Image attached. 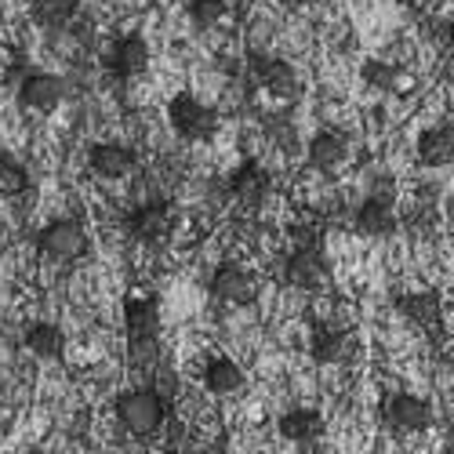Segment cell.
Segmentation results:
<instances>
[{"mask_svg": "<svg viewBox=\"0 0 454 454\" xmlns=\"http://www.w3.org/2000/svg\"><path fill=\"white\" fill-rule=\"evenodd\" d=\"M124 338L128 364L135 371H153L160 364V298L153 291H135L124 298Z\"/></svg>", "mask_w": 454, "mask_h": 454, "instance_id": "1", "label": "cell"}, {"mask_svg": "<svg viewBox=\"0 0 454 454\" xmlns=\"http://www.w3.org/2000/svg\"><path fill=\"white\" fill-rule=\"evenodd\" d=\"M113 414L117 422L124 426V433L131 436H157L168 422V396L157 389V386H135V389H124L113 403Z\"/></svg>", "mask_w": 454, "mask_h": 454, "instance_id": "2", "label": "cell"}, {"mask_svg": "<svg viewBox=\"0 0 454 454\" xmlns=\"http://www.w3.org/2000/svg\"><path fill=\"white\" fill-rule=\"evenodd\" d=\"M168 124L182 142H207L218 131V109L211 102H200L197 95L178 91L168 102Z\"/></svg>", "mask_w": 454, "mask_h": 454, "instance_id": "3", "label": "cell"}, {"mask_svg": "<svg viewBox=\"0 0 454 454\" xmlns=\"http://www.w3.org/2000/svg\"><path fill=\"white\" fill-rule=\"evenodd\" d=\"M36 247L48 262H59V266H69V262H81L91 247L88 230L77 218H51L41 233H36Z\"/></svg>", "mask_w": 454, "mask_h": 454, "instance_id": "4", "label": "cell"}, {"mask_svg": "<svg viewBox=\"0 0 454 454\" xmlns=\"http://www.w3.org/2000/svg\"><path fill=\"white\" fill-rule=\"evenodd\" d=\"M175 225H178V215L168 200H142L128 215V233L142 247H164L175 237Z\"/></svg>", "mask_w": 454, "mask_h": 454, "instance_id": "5", "label": "cell"}, {"mask_svg": "<svg viewBox=\"0 0 454 454\" xmlns=\"http://www.w3.org/2000/svg\"><path fill=\"white\" fill-rule=\"evenodd\" d=\"M433 419L436 411L426 396L419 393H393L386 403H382V422L386 429H393L396 436H419V433H429L433 429Z\"/></svg>", "mask_w": 454, "mask_h": 454, "instance_id": "6", "label": "cell"}, {"mask_svg": "<svg viewBox=\"0 0 454 454\" xmlns=\"http://www.w3.org/2000/svg\"><path fill=\"white\" fill-rule=\"evenodd\" d=\"M280 273H284V284H291L298 291L324 287L327 277H331V262L324 254V244H291Z\"/></svg>", "mask_w": 454, "mask_h": 454, "instance_id": "7", "label": "cell"}, {"mask_svg": "<svg viewBox=\"0 0 454 454\" xmlns=\"http://www.w3.org/2000/svg\"><path fill=\"white\" fill-rule=\"evenodd\" d=\"M360 353V338L349 327H334V324H317L309 331V356L324 367H342L356 360Z\"/></svg>", "mask_w": 454, "mask_h": 454, "instance_id": "8", "label": "cell"}, {"mask_svg": "<svg viewBox=\"0 0 454 454\" xmlns=\"http://www.w3.org/2000/svg\"><path fill=\"white\" fill-rule=\"evenodd\" d=\"M207 287L222 306H233V309H244L258 298V280L247 266H240V262H222V266H215Z\"/></svg>", "mask_w": 454, "mask_h": 454, "instance_id": "9", "label": "cell"}, {"mask_svg": "<svg viewBox=\"0 0 454 454\" xmlns=\"http://www.w3.org/2000/svg\"><path fill=\"white\" fill-rule=\"evenodd\" d=\"M277 433L284 443H291L298 450H317L327 433V422L317 407H291L277 419Z\"/></svg>", "mask_w": 454, "mask_h": 454, "instance_id": "10", "label": "cell"}, {"mask_svg": "<svg viewBox=\"0 0 454 454\" xmlns=\"http://www.w3.org/2000/svg\"><path fill=\"white\" fill-rule=\"evenodd\" d=\"M225 189H230V200H233L240 211H258L262 204L270 200L273 178H270V171L262 168L258 160H244V164L230 175Z\"/></svg>", "mask_w": 454, "mask_h": 454, "instance_id": "11", "label": "cell"}, {"mask_svg": "<svg viewBox=\"0 0 454 454\" xmlns=\"http://www.w3.org/2000/svg\"><path fill=\"white\" fill-rule=\"evenodd\" d=\"M88 171L102 182H121L138 171V153L124 142H95L88 149Z\"/></svg>", "mask_w": 454, "mask_h": 454, "instance_id": "12", "label": "cell"}, {"mask_svg": "<svg viewBox=\"0 0 454 454\" xmlns=\"http://www.w3.org/2000/svg\"><path fill=\"white\" fill-rule=\"evenodd\" d=\"M19 106L26 113H51L62 106L66 98V81L55 77V73H44V69H33L19 81V91H15Z\"/></svg>", "mask_w": 454, "mask_h": 454, "instance_id": "13", "label": "cell"}, {"mask_svg": "<svg viewBox=\"0 0 454 454\" xmlns=\"http://www.w3.org/2000/svg\"><path fill=\"white\" fill-rule=\"evenodd\" d=\"M106 69H109V77H117V81L142 77V73L149 69V44H145V36L142 33L117 36V41L109 44V51H106Z\"/></svg>", "mask_w": 454, "mask_h": 454, "instance_id": "14", "label": "cell"}, {"mask_svg": "<svg viewBox=\"0 0 454 454\" xmlns=\"http://www.w3.org/2000/svg\"><path fill=\"white\" fill-rule=\"evenodd\" d=\"M356 230L371 240H389L400 230V215H396V197H382V193H367L353 215Z\"/></svg>", "mask_w": 454, "mask_h": 454, "instance_id": "15", "label": "cell"}, {"mask_svg": "<svg viewBox=\"0 0 454 454\" xmlns=\"http://www.w3.org/2000/svg\"><path fill=\"white\" fill-rule=\"evenodd\" d=\"M251 77L258 88H266L277 98H298L301 95V77L287 59L277 55H254L251 59Z\"/></svg>", "mask_w": 454, "mask_h": 454, "instance_id": "16", "label": "cell"}, {"mask_svg": "<svg viewBox=\"0 0 454 454\" xmlns=\"http://www.w3.org/2000/svg\"><path fill=\"white\" fill-rule=\"evenodd\" d=\"M396 313L419 331H440L443 324V301L436 291H403L396 294Z\"/></svg>", "mask_w": 454, "mask_h": 454, "instance_id": "17", "label": "cell"}, {"mask_svg": "<svg viewBox=\"0 0 454 454\" xmlns=\"http://www.w3.org/2000/svg\"><path fill=\"white\" fill-rule=\"evenodd\" d=\"M414 157L422 168H450L454 164V124H429L419 142H414Z\"/></svg>", "mask_w": 454, "mask_h": 454, "instance_id": "18", "label": "cell"}, {"mask_svg": "<svg viewBox=\"0 0 454 454\" xmlns=\"http://www.w3.org/2000/svg\"><path fill=\"white\" fill-rule=\"evenodd\" d=\"M306 160L313 171H338L349 160V138L334 128H320L306 145Z\"/></svg>", "mask_w": 454, "mask_h": 454, "instance_id": "19", "label": "cell"}, {"mask_svg": "<svg viewBox=\"0 0 454 454\" xmlns=\"http://www.w3.org/2000/svg\"><path fill=\"white\" fill-rule=\"evenodd\" d=\"M200 386L211 396H237L247 386V371L233 356H211L200 371Z\"/></svg>", "mask_w": 454, "mask_h": 454, "instance_id": "20", "label": "cell"}, {"mask_svg": "<svg viewBox=\"0 0 454 454\" xmlns=\"http://www.w3.org/2000/svg\"><path fill=\"white\" fill-rule=\"evenodd\" d=\"M22 346L36 360H62L66 353V331L51 320H29L22 331Z\"/></svg>", "mask_w": 454, "mask_h": 454, "instance_id": "21", "label": "cell"}, {"mask_svg": "<svg viewBox=\"0 0 454 454\" xmlns=\"http://www.w3.org/2000/svg\"><path fill=\"white\" fill-rule=\"evenodd\" d=\"M84 0H33L29 4V15L36 26L44 29H66L73 19H77Z\"/></svg>", "mask_w": 454, "mask_h": 454, "instance_id": "22", "label": "cell"}, {"mask_svg": "<svg viewBox=\"0 0 454 454\" xmlns=\"http://www.w3.org/2000/svg\"><path fill=\"white\" fill-rule=\"evenodd\" d=\"M360 77H364V84H367L371 91L393 95V91L403 84V69H400L396 62H386V59H367V62L360 66Z\"/></svg>", "mask_w": 454, "mask_h": 454, "instance_id": "23", "label": "cell"}, {"mask_svg": "<svg viewBox=\"0 0 454 454\" xmlns=\"http://www.w3.org/2000/svg\"><path fill=\"white\" fill-rule=\"evenodd\" d=\"M29 171L22 160H15L12 153H0V200H12V197H22L29 193Z\"/></svg>", "mask_w": 454, "mask_h": 454, "instance_id": "24", "label": "cell"}, {"mask_svg": "<svg viewBox=\"0 0 454 454\" xmlns=\"http://www.w3.org/2000/svg\"><path fill=\"white\" fill-rule=\"evenodd\" d=\"M185 15L197 29H211L230 15V4L225 0H185Z\"/></svg>", "mask_w": 454, "mask_h": 454, "instance_id": "25", "label": "cell"}, {"mask_svg": "<svg viewBox=\"0 0 454 454\" xmlns=\"http://www.w3.org/2000/svg\"><path fill=\"white\" fill-rule=\"evenodd\" d=\"M280 4H284L287 12H301V8H306V4H309V0H280Z\"/></svg>", "mask_w": 454, "mask_h": 454, "instance_id": "26", "label": "cell"}, {"mask_svg": "<svg viewBox=\"0 0 454 454\" xmlns=\"http://www.w3.org/2000/svg\"><path fill=\"white\" fill-rule=\"evenodd\" d=\"M447 41H450V48H454V22L447 26Z\"/></svg>", "mask_w": 454, "mask_h": 454, "instance_id": "27", "label": "cell"}, {"mask_svg": "<svg viewBox=\"0 0 454 454\" xmlns=\"http://www.w3.org/2000/svg\"><path fill=\"white\" fill-rule=\"evenodd\" d=\"M450 240H454V218H450Z\"/></svg>", "mask_w": 454, "mask_h": 454, "instance_id": "28", "label": "cell"}, {"mask_svg": "<svg viewBox=\"0 0 454 454\" xmlns=\"http://www.w3.org/2000/svg\"><path fill=\"white\" fill-rule=\"evenodd\" d=\"M400 4H411V0H400Z\"/></svg>", "mask_w": 454, "mask_h": 454, "instance_id": "29", "label": "cell"}, {"mask_svg": "<svg viewBox=\"0 0 454 454\" xmlns=\"http://www.w3.org/2000/svg\"><path fill=\"white\" fill-rule=\"evenodd\" d=\"M450 360H454V353H450Z\"/></svg>", "mask_w": 454, "mask_h": 454, "instance_id": "30", "label": "cell"}]
</instances>
